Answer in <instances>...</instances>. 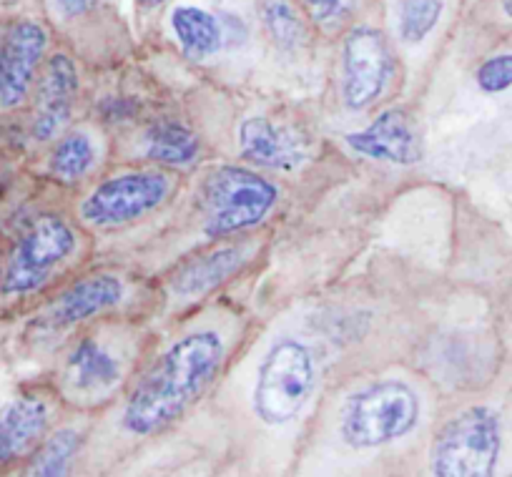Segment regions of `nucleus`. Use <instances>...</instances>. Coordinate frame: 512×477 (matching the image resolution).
<instances>
[{
  "label": "nucleus",
  "mask_w": 512,
  "mask_h": 477,
  "mask_svg": "<svg viewBox=\"0 0 512 477\" xmlns=\"http://www.w3.org/2000/svg\"><path fill=\"white\" fill-rule=\"evenodd\" d=\"M475 81L480 91L485 93H502L512 88V53H500L492 56L477 68Z\"/></svg>",
  "instance_id": "24"
},
{
  "label": "nucleus",
  "mask_w": 512,
  "mask_h": 477,
  "mask_svg": "<svg viewBox=\"0 0 512 477\" xmlns=\"http://www.w3.org/2000/svg\"><path fill=\"white\" fill-rule=\"evenodd\" d=\"M317 377V357L309 344L297 337L277 339L256 370L254 415L269 427L289 425L312 400Z\"/></svg>",
  "instance_id": "6"
},
{
  "label": "nucleus",
  "mask_w": 512,
  "mask_h": 477,
  "mask_svg": "<svg viewBox=\"0 0 512 477\" xmlns=\"http://www.w3.org/2000/svg\"><path fill=\"white\" fill-rule=\"evenodd\" d=\"M502 11H505V16L512 21V0H502Z\"/></svg>",
  "instance_id": "27"
},
{
  "label": "nucleus",
  "mask_w": 512,
  "mask_h": 477,
  "mask_svg": "<svg viewBox=\"0 0 512 477\" xmlns=\"http://www.w3.org/2000/svg\"><path fill=\"white\" fill-rule=\"evenodd\" d=\"M442 11H445L442 0H400L395 13L400 41L407 46H417L425 41L440 23Z\"/></svg>",
  "instance_id": "22"
},
{
  "label": "nucleus",
  "mask_w": 512,
  "mask_h": 477,
  "mask_svg": "<svg viewBox=\"0 0 512 477\" xmlns=\"http://www.w3.org/2000/svg\"><path fill=\"white\" fill-rule=\"evenodd\" d=\"M262 23L274 46L284 51H294L307 43V23L292 0H262Z\"/></svg>",
  "instance_id": "21"
},
{
  "label": "nucleus",
  "mask_w": 512,
  "mask_h": 477,
  "mask_svg": "<svg viewBox=\"0 0 512 477\" xmlns=\"http://www.w3.org/2000/svg\"><path fill=\"white\" fill-rule=\"evenodd\" d=\"M51 420L53 402L41 392L21 395L0 407V472L36 452L51 435Z\"/></svg>",
  "instance_id": "15"
},
{
  "label": "nucleus",
  "mask_w": 512,
  "mask_h": 477,
  "mask_svg": "<svg viewBox=\"0 0 512 477\" xmlns=\"http://www.w3.org/2000/svg\"><path fill=\"white\" fill-rule=\"evenodd\" d=\"M179 186V176L169 169H128L98 181L78 201V221L88 229L116 231L164 209Z\"/></svg>",
  "instance_id": "7"
},
{
  "label": "nucleus",
  "mask_w": 512,
  "mask_h": 477,
  "mask_svg": "<svg viewBox=\"0 0 512 477\" xmlns=\"http://www.w3.org/2000/svg\"><path fill=\"white\" fill-rule=\"evenodd\" d=\"M56 6L66 18H78L86 16L96 6V0H56Z\"/></svg>",
  "instance_id": "25"
},
{
  "label": "nucleus",
  "mask_w": 512,
  "mask_h": 477,
  "mask_svg": "<svg viewBox=\"0 0 512 477\" xmlns=\"http://www.w3.org/2000/svg\"><path fill=\"white\" fill-rule=\"evenodd\" d=\"M141 337L136 324L101 322L91 324L68 347L63 357L58 385L63 395L81 405H103L118 390L131 387L139 362Z\"/></svg>",
  "instance_id": "2"
},
{
  "label": "nucleus",
  "mask_w": 512,
  "mask_h": 477,
  "mask_svg": "<svg viewBox=\"0 0 512 477\" xmlns=\"http://www.w3.org/2000/svg\"><path fill=\"white\" fill-rule=\"evenodd\" d=\"M48 31L38 21L11 23L0 38V108L16 111L31 96L43 68Z\"/></svg>",
  "instance_id": "12"
},
{
  "label": "nucleus",
  "mask_w": 512,
  "mask_h": 477,
  "mask_svg": "<svg viewBox=\"0 0 512 477\" xmlns=\"http://www.w3.org/2000/svg\"><path fill=\"white\" fill-rule=\"evenodd\" d=\"M229 344L221 329L194 327L179 334L136 377L121 407V430L131 437H154L174 427L226 367Z\"/></svg>",
  "instance_id": "1"
},
{
  "label": "nucleus",
  "mask_w": 512,
  "mask_h": 477,
  "mask_svg": "<svg viewBox=\"0 0 512 477\" xmlns=\"http://www.w3.org/2000/svg\"><path fill=\"white\" fill-rule=\"evenodd\" d=\"M502 422L492 407L470 405L452 415L430 447L432 477H495Z\"/></svg>",
  "instance_id": "8"
},
{
  "label": "nucleus",
  "mask_w": 512,
  "mask_h": 477,
  "mask_svg": "<svg viewBox=\"0 0 512 477\" xmlns=\"http://www.w3.org/2000/svg\"><path fill=\"white\" fill-rule=\"evenodd\" d=\"M81 447L83 432L78 427H61L36 447L18 477H71Z\"/></svg>",
  "instance_id": "20"
},
{
  "label": "nucleus",
  "mask_w": 512,
  "mask_h": 477,
  "mask_svg": "<svg viewBox=\"0 0 512 477\" xmlns=\"http://www.w3.org/2000/svg\"><path fill=\"white\" fill-rule=\"evenodd\" d=\"M277 204V184L256 169L239 164L216 166L199 189L201 229L209 239L221 242L267 221Z\"/></svg>",
  "instance_id": "4"
},
{
  "label": "nucleus",
  "mask_w": 512,
  "mask_h": 477,
  "mask_svg": "<svg viewBox=\"0 0 512 477\" xmlns=\"http://www.w3.org/2000/svg\"><path fill=\"white\" fill-rule=\"evenodd\" d=\"M83 247L81 229L56 211L31 216L0 257V299L21 302L46 292Z\"/></svg>",
  "instance_id": "3"
},
{
  "label": "nucleus",
  "mask_w": 512,
  "mask_h": 477,
  "mask_svg": "<svg viewBox=\"0 0 512 477\" xmlns=\"http://www.w3.org/2000/svg\"><path fill=\"white\" fill-rule=\"evenodd\" d=\"M239 151L249 164L272 171H294L304 161V144L264 116H251L239 126Z\"/></svg>",
  "instance_id": "16"
},
{
  "label": "nucleus",
  "mask_w": 512,
  "mask_h": 477,
  "mask_svg": "<svg viewBox=\"0 0 512 477\" xmlns=\"http://www.w3.org/2000/svg\"><path fill=\"white\" fill-rule=\"evenodd\" d=\"M98 161V146L93 136L83 129H71L53 144L48 156V174L58 184L76 186L91 176Z\"/></svg>",
  "instance_id": "18"
},
{
  "label": "nucleus",
  "mask_w": 512,
  "mask_h": 477,
  "mask_svg": "<svg viewBox=\"0 0 512 477\" xmlns=\"http://www.w3.org/2000/svg\"><path fill=\"white\" fill-rule=\"evenodd\" d=\"M357 156L390 166H415L422 159V141L415 121L402 108H387L362 131L344 136Z\"/></svg>",
  "instance_id": "13"
},
{
  "label": "nucleus",
  "mask_w": 512,
  "mask_h": 477,
  "mask_svg": "<svg viewBox=\"0 0 512 477\" xmlns=\"http://www.w3.org/2000/svg\"><path fill=\"white\" fill-rule=\"evenodd\" d=\"M78 88H81V78H78L73 58L66 53H53L43 63L36 86L31 91L33 111L28 134L36 144H51L66 134L73 108H76Z\"/></svg>",
  "instance_id": "11"
},
{
  "label": "nucleus",
  "mask_w": 512,
  "mask_h": 477,
  "mask_svg": "<svg viewBox=\"0 0 512 477\" xmlns=\"http://www.w3.org/2000/svg\"><path fill=\"white\" fill-rule=\"evenodd\" d=\"M136 3H139L141 8H156L161 6V3H166V0H136Z\"/></svg>",
  "instance_id": "26"
},
{
  "label": "nucleus",
  "mask_w": 512,
  "mask_h": 477,
  "mask_svg": "<svg viewBox=\"0 0 512 477\" xmlns=\"http://www.w3.org/2000/svg\"><path fill=\"white\" fill-rule=\"evenodd\" d=\"M395 73L390 43L382 31L359 26L342 46V101L349 111H367L382 98Z\"/></svg>",
  "instance_id": "10"
},
{
  "label": "nucleus",
  "mask_w": 512,
  "mask_h": 477,
  "mask_svg": "<svg viewBox=\"0 0 512 477\" xmlns=\"http://www.w3.org/2000/svg\"><path fill=\"white\" fill-rule=\"evenodd\" d=\"M302 6L314 26L327 33H334L347 26L357 0H302Z\"/></svg>",
  "instance_id": "23"
},
{
  "label": "nucleus",
  "mask_w": 512,
  "mask_h": 477,
  "mask_svg": "<svg viewBox=\"0 0 512 477\" xmlns=\"http://www.w3.org/2000/svg\"><path fill=\"white\" fill-rule=\"evenodd\" d=\"M251 262L246 242H224L191 254L166 277V289L174 299H199L234 279Z\"/></svg>",
  "instance_id": "14"
},
{
  "label": "nucleus",
  "mask_w": 512,
  "mask_h": 477,
  "mask_svg": "<svg viewBox=\"0 0 512 477\" xmlns=\"http://www.w3.org/2000/svg\"><path fill=\"white\" fill-rule=\"evenodd\" d=\"M144 156L159 169H181L199 159L201 139L179 118H159L144 131Z\"/></svg>",
  "instance_id": "17"
},
{
  "label": "nucleus",
  "mask_w": 512,
  "mask_h": 477,
  "mask_svg": "<svg viewBox=\"0 0 512 477\" xmlns=\"http://www.w3.org/2000/svg\"><path fill=\"white\" fill-rule=\"evenodd\" d=\"M128 299V279L113 269H98L76 277L58 289L38 314L36 327L46 334L91 327L121 309Z\"/></svg>",
  "instance_id": "9"
},
{
  "label": "nucleus",
  "mask_w": 512,
  "mask_h": 477,
  "mask_svg": "<svg viewBox=\"0 0 512 477\" xmlns=\"http://www.w3.org/2000/svg\"><path fill=\"white\" fill-rule=\"evenodd\" d=\"M3 174H6V169H3V161H0V184H3Z\"/></svg>",
  "instance_id": "28"
},
{
  "label": "nucleus",
  "mask_w": 512,
  "mask_h": 477,
  "mask_svg": "<svg viewBox=\"0 0 512 477\" xmlns=\"http://www.w3.org/2000/svg\"><path fill=\"white\" fill-rule=\"evenodd\" d=\"M171 31H174L176 41L184 48L186 56L194 58V61L214 56L224 43V26L219 23V18L206 13L204 8H176L171 13Z\"/></svg>",
  "instance_id": "19"
},
{
  "label": "nucleus",
  "mask_w": 512,
  "mask_h": 477,
  "mask_svg": "<svg viewBox=\"0 0 512 477\" xmlns=\"http://www.w3.org/2000/svg\"><path fill=\"white\" fill-rule=\"evenodd\" d=\"M422 402L402 380H374L354 390L339 412V437L352 450L392 445L420 425Z\"/></svg>",
  "instance_id": "5"
}]
</instances>
